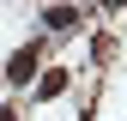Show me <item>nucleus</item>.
Instances as JSON below:
<instances>
[{
	"instance_id": "nucleus-1",
	"label": "nucleus",
	"mask_w": 127,
	"mask_h": 121,
	"mask_svg": "<svg viewBox=\"0 0 127 121\" xmlns=\"http://www.w3.org/2000/svg\"><path fill=\"white\" fill-rule=\"evenodd\" d=\"M36 73H42V55H36V49H18V55L6 60V79H12V85H30Z\"/></svg>"
},
{
	"instance_id": "nucleus-2",
	"label": "nucleus",
	"mask_w": 127,
	"mask_h": 121,
	"mask_svg": "<svg viewBox=\"0 0 127 121\" xmlns=\"http://www.w3.org/2000/svg\"><path fill=\"white\" fill-rule=\"evenodd\" d=\"M61 91H67V67H55V73L36 79V97H61Z\"/></svg>"
},
{
	"instance_id": "nucleus-3",
	"label": "nucleus",
	"mask_w": 127,
	"mask_h": 121,
	"mask_svg": "<svg viewBox=\"0 0 127 121\" xmlns=\"http://www.w3.org/2000/svg\"><path fill=\"white\" fill-rule=\"evenodd\" d=\"M49 30H55V36L79 30V12H73V6H55V12H49Z\"/></svg>"
},
{
	"instance_id": "nucleus-4",
	"label": "nucleus",
	"mask_w": 127,
	"mask_h": 121,
	"mask_svg": "<svg viewBox=\"0 0 127 121\" xmlns=\"http://www.w3.org/2000/svg\"><path fill=\"white\" fill-rule=\"evenodd\" d=\"M0 121H18V115H12V109H0Z\"/></svg>"
}]
</instances>
